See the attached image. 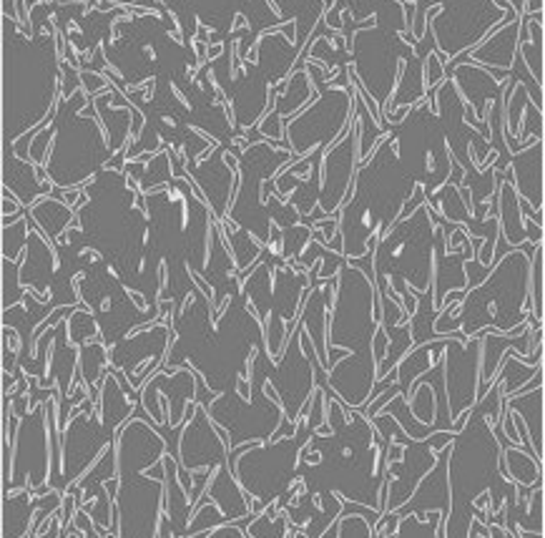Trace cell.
<instances>
[{
	"instance_id": "6da1fadb",
	"label": "cell",
	"mask_w": 545,
	"mask_h": 538,
	"mask_svg": "<svg viewBox=\"0 0 545 538\" xmlns=\"http://www.w3.org/2000/svg\"><path fill=\"white\" fill-rule=\"evenodd\" d=\"M166 455V438L159 425L141 410L121 428L116 438V506H119L121 538H151L164 495V473L159 478L141 475Z\"/></svg>"
},
{
	"instance_id": "7a4b0ae2",
	"label": "cell",
	"mask_w": 545,
	"mask_h": 538,
	"mask_svg": "<svg viewBox=\"0 0 545 538\" xmlns=\"http://www.w3.org/2000/svg\"><path fill=\"white\" fill-rule=\"evenodd\" d=\"M324 395L314 390V403L309 405L306 412H302L299 422L294 425V433L282 435L271 443L261 445H249L237 455H229V466L242 483L244 490L254 495V508L259 511L264 503L274 501V498L294 480L297 475V460L314 435V430L324 422Z\"/></svg>"
},
{
	"instance_id": "3957f363",
	"label": "cell",
	"mask_w": 545,
	"mask_h": 538,
	"mask_svg": "<svg viewBox=\"0 0 545 538\" xmlns=\"http://www.w3.org/2000/svg\"><path fill=\"white\" fill-rule=\"evenodd\" d=\"M123 393L119 390V382L108 372L103 390H101V415H91V398H86L83 407H78L70 422L65 425L61 435V468L58 475L51 480L56 490H63L65 485H73V480L81 478V473L96 463V458L106 453L113 445V433L121 422L128 417V412L136 407V400L131 398L128 403L116 407L113 403Z\"/></svg>"
},
{
	"instance_id": "277c9868",
	"label": "cell",
	"mask_w": 545,
	"mask_h": 538,
	"mask_svg": "<svg viewBox=\"0 0 545 538\" xmlns=\"http://www.w3.org/2000/svg\"><path fill=\"white\" fill-rule=\"evenodd\" d=\"M18 422H13V488H43L53 475V440L48 422V400L30 407L28 395H13ZM10 490V488H8ZM3 490V493H8Z\"/></svg>"
},
{
	"instance_id": "5b68a950",
	"label": "cell",
	"mask_w": 545,
	"mask_h": 538,
	"mask_svg": "<svg viewBox=\"0 0 545 538\" xmlns=\"http://www.w3.org/2000/svg\"><path fill=\"white\" fill-rule=\"evenodd\" d=\"M179 466L183 475V485H188V473L199 468H224L229 466V440L221 430L214 428V420L209 410L196 400L193 403V415L186 422V428L179 435Z\"/></svg>"
},
{
	"instance_id": "8992f818",
	"label": "cell",
	"mask_w": 545,
	"mask_h": 538,
	"mask_svg": "<svg viewBox=\"0 0 545 538\" xmlns=\"http://www.w3.org/2000/svg\"><path fill=\"white\" fill-rule=\"evenodd\" d=\"M505 407L518 420V425L523 428V435H528L525 443L535 453V460L543 463V385L528 393H520L515 398H508Z\"/></svg>"
},
{
	"instance_id": "52a82bcc",
	"label": "cell",
	"mask_w": 545,
	"mask_h": 538,
	"mask_svg": "<svg viewBox=\"0 0 545 538\" xmlns=\"http://www.w3.org/2000/svg\"><path fill=\"white\" fill-rule=\"evenodd\" d=\"M500 448H502V458H505V468H508V475L515 480V485H540L543 483V463L535 460L530 453L520 450L518 445H513L510 440H505L502 435H497Z\"/></svg>"
},
{
	"instance_id": "ba28073f",
	"label": "cell",
	"mask_w": 545,
	"mask_h": 538,
	"mask_svg": "<svg viewBox=\"0 0 545 538\" xmlns=\"http://www.w3.org/2000/svg\"><path fill=\"white\" fill-rule=\"evenodd\" d=\"M33 501L30 490H23L18 495L5 493L3 498V538H20L23 531L28 528V516H30Z\"/></svg>"
},
{
	"instance_id": "9c48e42d",
	"label": "cell",
	"mask_w": 545,
	"mask_h": 538,
	"mask_svg": "<svg viewBox=\"0 0 545 538\" xmlns=\"http://www.w3.org/2000/svg\"><path fill=\"white\" fill-rule=\"evenodd\" d=\"M437 523H440V513H430L427 521H417L412 513H407L400 521L397 528V538H437Z\"/></svg>"
},
{
	"instance_id": "30bf717a",
	"label": "cell",
	"mask_w": 545,
	"mask_h": 538,
	"mask_svg": "<svg viewBox=\"0 0 545 538\" xmlns=\"http://www.w3.org/2000/svg\"><path fill=\"white\" fill-rule=\"evenodd\" d=\"M530 274H533V315L540 325L543 320V247L540 244L535 257L530 259Z\"/></svg>"
},
{
	"instance_id": "8fae6325",
	"label": "cell",
	"mask_w": 545,
	"mask_h": 538,
	"mask_svg": "<svg viewBox=\"0 0 545 538\" xmlns=\"http://www.w3.org/2000/svg\"><path fill=\"white\" fill-rule=\"evenodd\" d=\"M337 533L339 538H369V523L362 516H344Z\"/></svg>"
},
{
	"instance_id": "7c38bea8",
	"label": "cell",
	"mask_w": 545,
	"mask_h": 538,
	"mask_svg": "<svg viewBox=\"0 0 545 538\" xmlns=\"http://www.w3.org/2000/svg\"><path fill=\"white\" fill-rule=\"evenodd\" d=\"M515 538H520V536H518V533H515Z\"/></svg>"
}]
</instances>
